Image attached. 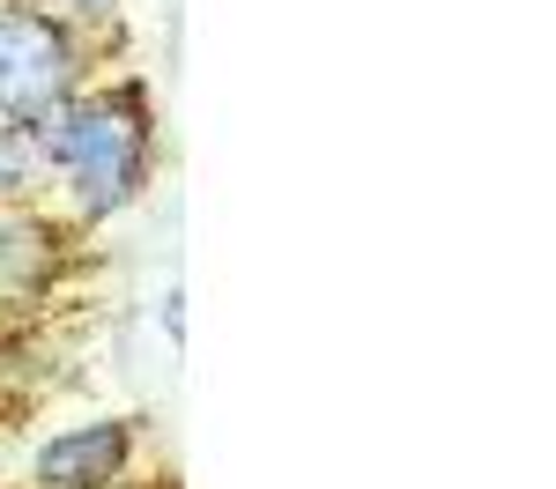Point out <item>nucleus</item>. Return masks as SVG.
I'll use <instances>...</instances> for the list:
<instances>
[{
	"instance_id": "f257e3e1",
	"label": "nucleus",
	"mask_w": 556,
	"mask_h": 489,
	"mask_svg": "<svg viewBox=\"0 0 556 489\" xmlns=\"http://www.w3.org/2000/svg\"><path fill=\"white\" fill-rule=\"evenodd\" d=\"M38 164L67 193L75 222H112L156 185V96L141 75L75 89L38 127Z\"/></svg>"
},
{
	"instance_id": "f03ea898",
	"label": "nucleus",
	"mask_w": 556,
	"mask_h": 489,
	"mask_svg": "<svg viewBox=\"0 0 556 489\" xmlns=\"http://www.w3.org/2000/svg\"><path fill=\"white\" fill-rule=\"evenodd\" d=\"M75 89H89V38L38 0L0 8V127L38 133Z\"/></svg>"
},
{
	"instance_id": "7ed1b4c3",
	"label": "nucleus",
	"mask_w": 556,
	"mask_h": 489,
	"mask_svg": "<svg viewBox=\"0 0 556 489\" xmlns=\"http://www.w3.org/2000/svg\"><path fill=\"white\" fill-rule=\"evenodd\" d=\"M141 452V415H89L60 423L52 438L30 445L23 489H119Z\"/></svg>"
},
{
	"instance_id": "20e7f679",
	"label": "nucleus",
	"mask_w": 556,
	"mask_h": 489,
	"mask_svg": "<svg viewBox=\"0 0 556 489\" xmlns=\"http://www.w3.org/2000/svg\"><path fill=\"white\" fill-rule=\"evenodd\" d=\"M67 274V230L30 201H0V311H30Z\"/></svg>"
},
{
	"instance_id": "39448f33",
	"label": "nucleus",
	"mask_w": 556,
	"mask_h": 489,
	"mask_svg": "<svg viewBox=\"0 0 556 489\" xmlns=\"http://www.w3.org/2000/svg\"><path fill=\"white\" fill-rule=\"evenodd\" d=\"M52 15H60V23H75L83 38H119L127 0H52Z\"/></svg>"
},
{
	"instance_id": "423d86ee",
	"label": "nucleus",
	"mask_w": 556,
	"mask_h": 489,
	"mask_svg": "<svg viewBox=\"0 0 556 489\" xmlns=\"http://www.w3.org/2000/svg\"><path fill=\"white\" fill-rule=\"evenodd\" d=\"M156 319H164V342H186V289H164V305H156Z\"/></svg>"
},
{
	"instance_id": "0eeeda50",
	"label": "nucleus",
	"mask_w": 556,
	"mask_h": 489,
	"mask_svg": "<svg viewBox=\"0 0 556 489\" xmlns=\"http://www.w3.org/2000/svg\"><path fill=\"white\" fill-rule=\"evenodd\" d=\"M0 386H8V356H0Z\"/></svg>"
},
{
	"instance_id": "6e6552de",
	"label": "nucleus",
	"mask_w": 556,
	"mask_h": 489,
	"mask_svg": "<svg viewBox=\"0 0 556 489\" xmlns=\"http://www.w3.org/2000/svg\"><path fill=\"white\" fill-rule=\"evenodd\" d=\"M0 8H8V0H0Z\"/></svg>"
},
{
	"instance_id": "1a4fd4ad",
	"label": "nucleus",
	"mask_w": 556,
	"mask_h": 489,
	"mask_svg": "<svg viewBox=\"0 0 556 489\" xmlns=\"http://www.w3.org/2000/svg\"><path fill=\"white\" fill-rule=\"evenodd\" d=\"M119 489H127V482H119Z\"/></svg>"
}]
</instances>
